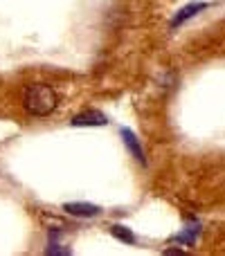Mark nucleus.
Wrapping results in <instances>:
<instances>
[{
	"instance_id": "f03ea898",
	"label": "nucleus",
	"mask_w": 225,
	"mask_h": 256,
	"mask_svg": "<svg viewBox=\"0 0 225 256\" xmlns=\"http://www.w3.org/2000/svg\"><path fill=\"white\" fill-rule=\"evenodd\" d=\"M122 140H124V144H126V148L131 150V155L137 160V162L144 166L146 164V158H144V148H142V144H140V140L135 137V132L133 130H128V128H122Z\"/></svg>"
},
{
	"instance_id": "423d86ee",
	"label": "nucleus",
	"mask_w": 225,
	"mask_h": 256,
	"mask_svg": "<svg viewBox=\"0 0 225 256\" xmlns=\"http://www.w3.org/2000/svg\"><path fill=\"white\" fill-rule=\"evenodd\" d=\"M111 234L115 236V238H119V240H124V243H135V236H133V232L131 230H126L124 225H113L111 227Z\"/></svg>"
},
{
	"instance_id": "39448f33",
	"label": "nucleus",
	"mask_w": 225,
	"mask_h": 256,
	"mask_svg": "<svg viewBox=\"0 0 225 256\" xmlns=\"http://www.w3.org/2000/svg\"><path fill=\"white\" fill-rule=\"evenodd\" d=\"M207 7V2H189V4H185V7L180 9V12L173 16V20H171V27H178V25H182L185 20H189L191 16H196L198 12H203V9Z\"/></svg>"
},
{
	"instance_id": "f257e3e1",
	"label": "nucleus",
	"mask_w": 225,
	"mask_h": 256,
	"mask_svg": "<svg viewBox=\"0 0 225 256\" xmlns=\"http://www.w3.org/2000/svg\"><path fill=\"white\" fill-rule=\"evenodd\" d=\"M57 92L45 84H32L25 88L23 106L32 117H48L57 108Z\"/></svg>"
},
{
	"instance_id": "20e7f679",
	"label": "nucleus",
	"mask_w": 225,
	"mask_h": 256,
	"mask_svg": "<svg viewBox=\"0 0 225 256\" xmlns=\"http://www.w3.org/2000/svg\"><path fill=\"white\" fill-rule=\"evenodd\" d=\"M106 117L97 110H86V112H79V115L72 117L70 124L72 126H106Z\"/></svg>"
},
{
	"instance_id": "7ed1b4c3",
	"label": "nucleus",
	"mask_w": 225,
	"mask_h": 256,
	"mask_svg": "<svg viewBox=\"0 0 225 256\" xmlns=\"http://www.w3.org/2000/svg\"><path fill=\"white\" fill-rule=\"evenodd\" d=\"M63 209H66V214L77 216V218H90V216H97V214L102 212L97 204H90V202H66Z\"/></svg>"
}]
</instances>
